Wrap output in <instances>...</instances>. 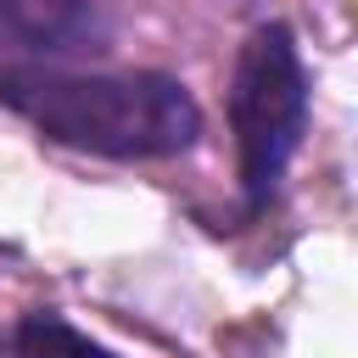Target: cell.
<instances>
[{
  "label": "cell",
  "mask_w": 358,
  "mask_h": 358,
  "mask_svg": "<svg viewBox=\"0 0 358 358\" xmlns=\"http://www.w3.org/2000/svg\"><path fill=\"white\" fill-rule=\"evenodd\" d=\"M106 50V17L90 0H0V56H90Z\"/></svg>",
  "instance_id": "cell-3"
},
{
  "label": "cell",
  "mask_w": 358,
  "mask_h": 358,
  "mask_svg": "<svg viewBox=\"0 0 358 358\" xmlns=\"http://www.w3.org/2000/svg\"><path fill=\"white\" fill-rule=\"evenodd\" d=\"M229 123H235L246 201L263 207L280 190L285 162L296 157L308 129V73L285 22H263L241 45L235 84H229Z\"/></svg>",
  "instance_id": "cell-2"
},
{
  "label": "cell",
  "mask_w": 358,
  "mask_h": 358,
  "mask_svg": "<svg viewBox=\"0 0 358 358\" xmlns=\"http://www.w3.org/2000/svg\"><path fill=\"white\" fill-rule=\"evenodd\" d=\"M0 106L28 117L45 140L95 157H179L201 134V106L168 73H62L0 67Z\"/></svg>",
  "instance_id": "cell-1"
},
{
  "label": "cell",
  "mask_w": 358,
  "mask_h": 358,
  "mask_svg": "<svg viewBox=\"0 0 358 358\" xmlns=\"http://www.w3.org/2000/svg\"><path fill=\"white\" fill-rule=\"evenodd\" d=\"M17 358H117L106 352L101 341H90L84 330H73L62 313H28L17 324V341H11Z\"/></svg>",
  "instance_id": "cell-4"
}]
</instances>
